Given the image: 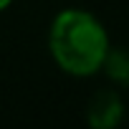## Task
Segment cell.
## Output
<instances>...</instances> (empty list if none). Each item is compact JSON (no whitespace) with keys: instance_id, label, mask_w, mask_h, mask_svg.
I'll use <instances>...</instances> for the list:
<instances>
[{"instance_id":"7a4b0ae2","label":"cell","mask_w":129,"mask_h":129,"mask_svg":"<svg viewBox=\"0 0 129 129\" xmlns=\"http://www.w3.org/2000/svg\"><path fill=\"white\" fill-rule=\"evenodd\" d=\"M124 119V101L114 89L96 91L86 104V124L91 129H116Z\"/></svg>"},{"instance_id":"277c9868","label":"cell","mask_w":129,"mask_h":129,"mask_svg":"<svg viewBox=\"0 0 129 129\" xmlns=\"http://www.w3.org/2000/svg\"><path fill=\"white\" fill-rule=\"evenodd\" d=\"M10 3H13V0H0V13H3L5 8H10Z\"/></svg>"},{"instance_id":"3957f363","label":"cell","mask_w":129,"mask_h":129,"mask_svg":"<svg viewBox=\"0 0 129 129\" xmlns=\"http://www.w3.org/2000/svg\"><path fill=\"white\" fill-rule=\"evenodd\" d=\"M101 71L116 86H129V48L109 46V51L104 56V63H101Z\"/></svg>"},{"instance_id":"6da1fadb","label":"cell","mask_w":129,"mask_h":129,"mask_svg":"<svg viewBox=\"0 0 129 129\" xmlns=\"http://www.w3.org/2000/svg\"><path fill=\"white\" fill-rule=\"evenodd\" d=\"M109 46L111 43L104 23L84 8H66L56 13V18L51 20V58L63 74L74 79H89L99 74Z\"/></svg>"}]
</instances>
